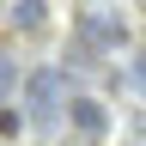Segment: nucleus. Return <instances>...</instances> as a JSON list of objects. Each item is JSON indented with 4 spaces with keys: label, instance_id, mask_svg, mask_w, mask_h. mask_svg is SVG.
Wrapping results in <instances>:
<instances>
[{
    "label": "nucleus",
    "instance_id": "obj_8",
    "mask_svg": "<svg viewBox=\"0 0 146 146\" xmlns=\"http://www.w3.org/2000/svg\"><path fill=\"white\" fill-rule=\"evenodd\" d=\"M6 6H12V0H0V12H6Z\"/></svg>",
    "mask_w": 146,
    "mask_h": 146
},
{
    "label": "nucleus",
    "instance_id": "obj_3",
    "mask_svg": "<svg viewBox=\"0 0 146 146\" xmlns=\"http://www.w3.org/2000/svg\"><path fill=\"white\" fill-rule=\"evenodd\" d=\"M67 128L79 140H104V128H110V110L98 104V98H79L73 91V104H67Z\"/></svg>",
    "mask_w": 146,
    "mask_h": 146
},
{
    "label": "nucleus",
    "instance_id": "obj_2",
    "mask_svg": "<svg viewBox=\"0 0 146 146\" xmlns=\"http://www.w3.org/2000/svg\"><path fill=\"white\" fill-rule=\"evenodd\" d=\"M73 43H85L91 55H110V49L128 43V25H122L116 12H104V6H85L79 25H73Z\"/></svg>",
    "mask_w": 146,
    "mask_h": 146
},
{
    "label": "nucleus",
    "instance_id": "obj_5",
    "mask_svg": "<svg viewBox=\"0 0 146 146\" xmlns=\"http://www.w3.org/2000/svg\"><path fill=\"white\" fill-rule=\"evenodd\" d=\"M6 91H18V61L0 55V110H6Z\"/></svg>",
    "mask_w": 146,
    "mask_h": 146
},
{
    "label": "nucleus",
    "instance_id": "obj_4",
    "mask_svg": "<svg viewBox=\"0 0 146 146\" xmlns=\"http://www.w3.org/2000/svg\"><path fill=\"white\" fill-rule=\"evenodd\" d=\"M6 25H12V31H25V36L49 31V0H12V6H6Z\"/></svg>",
    "mask_w": 146,
    "mask_h": 146
},
{
    "label": "nucleus",
    "instance_id": "obj_1",
    "mask_svg": "<svg viewBox=\"0 0 146 146\" xmlns=\"http://www.w3.org/2000/svg\"><path fill=\"white\" fill-rule=\"evenodd\" d=\"M67 104H73V91H67V73H61V67H36L31 79H25V116H31L36 128L61 122Z\"/></svg>",
    "mask_w": 146,
    "mask_h": 146
},
{
    "label": "nucleus",
    "instance_id": "obj_7",
    "mask_svg": "<svg viewBox=\"0 0 146 146\" xmlns=\"http://www.w3.org/2000/svg\"><path fill=\"white\" fill-rule=\"evenodd\" d=\"M128 73H134V85H140V91H146V49H140V55H134V67H128Z\"/></svg>",
    "mask_w": 146,
    "mask_h": 146
},
{
    "label": "nucleus",
    "instance_id": "obj_9",
    "mask_svg": "<svg viewBox=\"0 0 146 146\" xmlns=\"http://www.w3.org/2000/svg\"><path fill=\"white\" fill-rule=\"evenodd\" d=\"M128 146H146V140H128Z\"/></svg>",
    "mask_w": 146,
    "mask_h": 146
},
{
    "label": "nucleus",
    "instance_id": "obj_10",
    "mask_svg": "<svg viewBox=\"0 0 146 146\" xmlns=\"http://www.w3.org/2000/svg\"><path fill=\"white\" fill-rule=\"evenodd\" d=\"M140 134H146V122H140Z\"/></svg>",
    "mask_w": 146,
    "mask_h": 146
},
{
    "label": "nucleus",
    "instance_id": "obj_6",
    "mask_svg": "<svg viewBox=\"0 0 146 146\" xmlns=\"http://www.w3.org/2000/svg\"><path fill=\"white\" fill-rule=\"evenodd\" d=\"M25 122H31V116H18V110H0V134H6V140H12V134H18Z\"/></svg>",
    "mask_w": 146,
    "mask_h": 146
},
{
    "label": "nucleus",
    "instance_id": "obj_11",
    "mask_svg": "<svg viewBox=\"0 0 146 146\" xmlns=\"http://www.w3.org/2000/svg\"><path fill=\"white\" fill-rule=\"evenodd\" d=\"M140 6H146V0H140Z\"/></svg>",
    "mask_w": 146,
    "mask_h": 146
}]
</instances>
